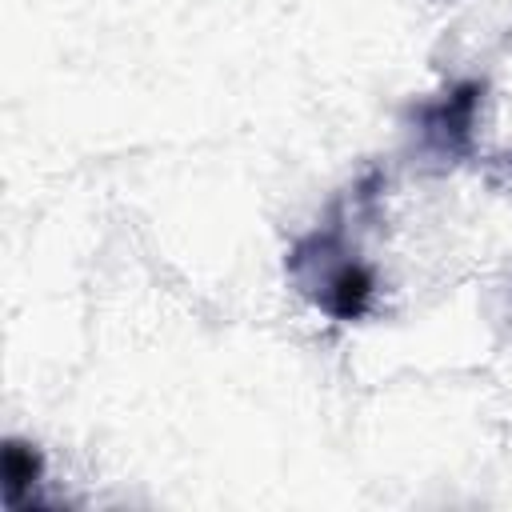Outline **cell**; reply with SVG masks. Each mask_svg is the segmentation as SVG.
I'll use <instances>...</instances> for the list:
<instances>
[{"label": "cell", "mask_w": 512, "mask_h": 512, "mask_svg": "<svg viewBox=\"0 0 512 512\" xmlns=\"http://www.w3.org/2000/svg\"><path fill=\"white\" fill-rule=\"evenodd\" d=\"M36 476H40V456L32 448L8 440L4 444V496H8V504H20V492L28 484H36Z\"/></svg>", "instance_id": "7a4b0ae2"}, {"label": "cell", "mask_w": 512, "mask_h": 512, "mask_svg": "<svg viewBox=\"0 0 512 512\" xmlns=\"http://www.w3.org/2000/svg\"><path fill=\"white\" fill-rule=\"evenodd\" d=\"M372 300V276L360 268V264H344L328 276V288H324V308L340 320H356Z\"/></svg>", "instance_id": "6da1fadb"}]
</instances>
